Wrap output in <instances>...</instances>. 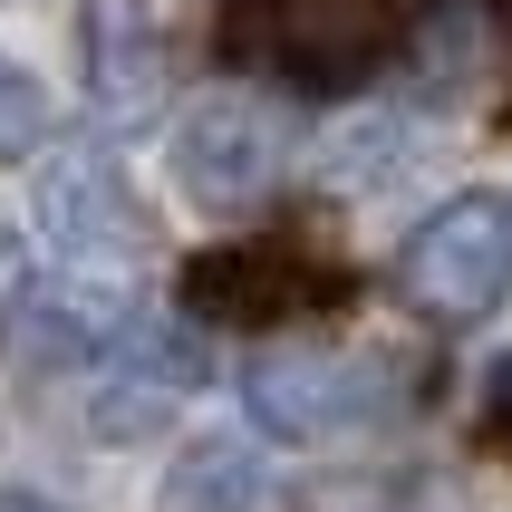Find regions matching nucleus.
Masks as SVG:
<instances>
[{
	"mask_svg": "<svg viewBox=\"0 0 512 512\" xmlns=\"http://www.w3.org/2000/svg\"><path fill=\"white\" fill-rule=\"evenodd\" d=\"M435 0H223L213 49L242 78H271L290 97H358L387 68H406V39Z\"/></svg>",
	"mask_w": 512,
	"mask_h": 512,
	"instance_id": "obj_1",
	"label": "nucleus"
},
{
	"mask_svg": "<svg viewBox=\"0 0 512 512\" xmlns=\"http://www.w3.org/2000/svg\"><path fill=\"white\" fill-rule=\"evenodd\" d=\"M348 300H358V271L300 232H252V242H213L184 261V310L203 329H300Z\"/></svg>",
	"mask_w": 512,
	"mask_h": 512,
	"instance_id": "obj_2",
	"label": "nucleus"
},
{
	"mask_svg": "<svg viewBox=\"0 0 512 512\" xmlns=\"http://www.w3.org/2000/svg\"><path fill=\"white\" fill-rule=\"evenodd\" d=\"M397 300L435 329H474L512 300V194L464 184L455 203H435L397 252Z\"/></svg>",
	"mask_w": 512,
	"mask_h": 512,
	"instance_id": "obj_3",
	"label": "nucleus"
},
{
	"mask_svg": "<svg viewBox=\"0 0 512 512\" xmlns=\"http://www.w3.org/2000/svg\"><path fill=\"white\" fill-rule=\"evenodd\" d=\"M165 174H174V194L203 203V213L271 203V194H281V174H290L281 107H271L261 87H213V97H194L184 126H174V145H165Z\"/></svg>",
	"mask_w": 512,
	"mask_h": 512,
	"instance_id": "obj_4",
	"label": "nucleus"
},
{
	"mask_svg": "<svg viewBox=\"0 0 512 512\" xmlns=\"http://www.w3.org/2000/svg\"><path fill=\"white\" fill-rule=\"evenodd\" d=\"M377 397H387V358L358 368V358H329V348H271V358L242 368L252 426L281 435V445H329V435H348Z\"/></svg>",
	"mask_w": 512,
	"mask_h": 512,
	"instance_id": "obj_5",
	"label": "nucleus"
},
{
	"mask_svg": "<svg viewBox=\"0 0 512 512\" xmlns=\"http://www.w3.org/2000/svg\"><path fill=\"white\" fill-rule=\"evenodd\" d=\"M203 387V339L184 319H126V339L97 358V435L107 445H145L174 406Z\"/></svg>",
	"mask_w": 512,
	"mask_h": 512,
	"instance_id": "obj_6",
	"label": "nucleus"
},
{
	"mask_svg": "<svg viewBox=\"0 0 512 512\" xmlns=\"http://www.w3.org/2000/svg\"><path fill=\"white\" fill-rule=\"evenodd\" d=\"M39 232L68 261H136L145 252V213L126 194V165H116L107 136H68V155H49V174H39Z\"/></svg>",
	"mask_w": 512,
	"mask_h": 512,
	"instance_id": "obj_7",
	"label": "nucleus"
},
{
	"mask_svg": "<svg viewBox=\"0 0 512 512\" xmlns=\"http://www.w3.org/2000/svg\"><path fill=\"white\" fill-rule=\"evenodd\" d=\"M78 78L107 136H136L165 107V20L155 0H78Z\"/></svg>",
	"mask_w": 512,
	"mask_h": 512,
	"instance_id": "obj_8",
	"label": "nucleus"
},
{
	"mask_svg": "<svg viewBox=\"0 0 512 512\" xmlns=\"http://www.w3.org/2000/svg\"><path fill=\"white\" fill-rule=\"evenodd\" d=\"M126 300L97 281H20L0 300V339L20 368H97L116 339H126Z\"/></svg>",
	"mask_w": 512,
	"mask_h": 512,
	"instance_id": "obj_9",
	"label": "nucleus"
},
{
	"mask_svg": "<svg viewBox=\"0 0 512 512\" xmlns=\"http://www.w3.org/2000/svg\"><path fill=\"white\" fill-rule=\"evenodd\" d=\"M261 503H271V484L242 435H194L165 474V512H261Z\"/></svg>",
	"mask_w": 512,
	"mask_h": 512,
	"instance_id": "obj_10",
	"label": "nucleus"
},
{
	"mask_svg": "<svg viewBox=\"0 0 512 512\" xmlns=\"http://www.w3.org/2000/svg\"><path fill=\"white\" fill-rule=\"evenodd\" d=\"M58 136V97L29 78L20 58H0V165H29V155H49Z\"/></svg>",
	"mask_w": 512,
	"mask_h": 512,
	"instance_id": "obj_11",
	"label": "nucleus"
},
{
	"mask_svg": "<svg viewBox=\"0 0 512 512\" xmlns=\"http://www.w3.org/2000/svg\"><path fill=\"white\" fill-rule=\"evenodd\" d=\"M474 455H493L512 474V348L484 368V397H474Z\"/></svg>",
	"mask_w": 512,
	"mask_h": 512,
	"instance_id": "obj_12",
	"label": "nucleus"
},
{
	"mask_svg": "<svg viewBox=\"0 0 512 512\" xmlns=\"http://www.w3.org/2000/svg\"><path fill=\"white\" fill-rule=\"evenodd\" d=\"M0 512H58V503H39V493H0Z\"/></svg>",
	"mask_w": 512,
	"mask_h": 512,
	"instance_id": "obj_13",
	"label": "nucleus"
}]
</instances>
